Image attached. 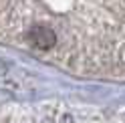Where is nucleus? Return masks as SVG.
Returning <instances> with one entry per match:
<instances>
[{"label": "nucleus", "instance_id": "f257e3e1", "mask_svg": "<svg viewBox=\"0 0 125 123\" xmlns=\"http://www.w3.org/2000/svg\"><path fill=\"white\" fill-rule=\"evenodd\" d=\"M26 36H28V41L41 51H49V49H52L54 44H57V34H54V30L49 28V26H32Z\"/></svg>", "mask_w": 125, "mask_h": 123}, {"label": "nucleus", "instance_id": "f03ea898", "mask_svg": "<svg viewBox=\"0 0 125 123\" xmlns=\"http://www.w3.org/2000/svg\"><path fill=\"white\" fill-rule=\"evenodd\" d=\"M6 71H8V65H6L4 61H0V77H2V75H4Z\"/></svg>", "mask_w": 125, "mask_h": 123}]
</instances>
